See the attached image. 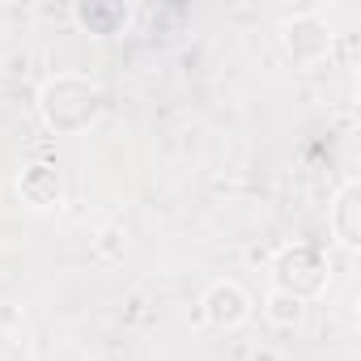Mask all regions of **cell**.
I'll use <instances>...</instances> for the list:
<instances>
[{"label": "cell", "instance_id": "1", "mask_svg": "<svg viewBox=\"0 0 361 361\" xmlns=\"http://www.w3.org/2000/svg\"><path fill=\"white\" fill-rule=\"evenodd\" d=\"M204 310H209V319L217 323V327H234V323H243L247 319V298H243V289L238 285H213L209 289V298H204Z\"/></svg>", "mask_w": 361, "mask_h": 361}, {"label": "cell", "instance_id": "2", "mask_svg": "<svg viewBox=\"0 0 361 361\" xmlns=\"http://www.w3.org/2000/svg\"><path fill=\"white\" fill-rule=\"evenodd\" d=\"M353 209H357V183H344V192H340V200H336V209H331V226H336V234H340L344 247H357Z\"/></svg>", "mask_w": 361, "mask_h": 361}, {"label": "cell", "instance_id": "3", "mask_svg": "<svg viewBox=\"0 0 361 361\" xmlns=\"http://www.w3.org/2000/svg\"><path fill=\"white\" fill-rule=\"evenodd\" d=\"M268 319L281 323V327H293V323L302 319V298H293V293H285V289H272V293H268Z\"/></svg>", "mask_w": 361, "mask_h": 361}]
</instances>
